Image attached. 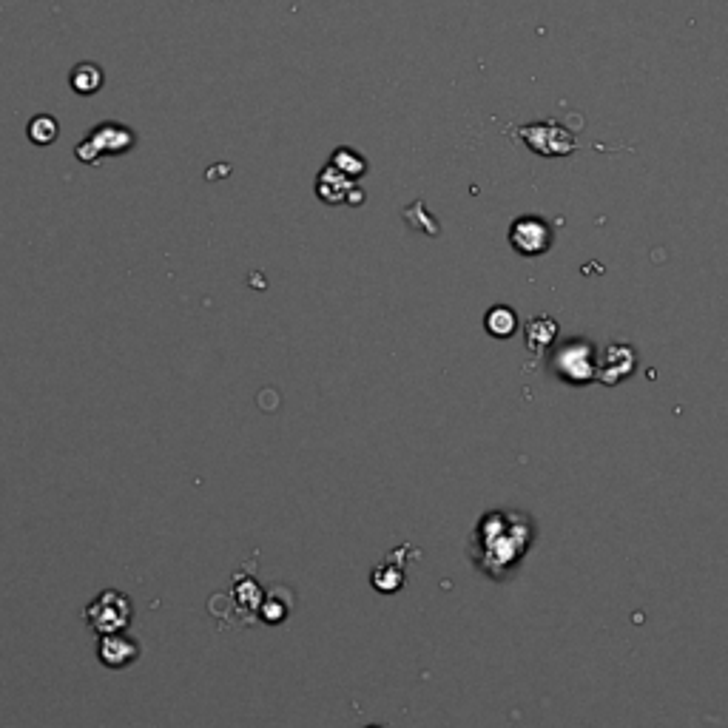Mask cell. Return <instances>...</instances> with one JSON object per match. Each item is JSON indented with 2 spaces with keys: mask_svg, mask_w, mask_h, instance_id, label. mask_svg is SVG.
<instances>
[{
  "mask_svg": "<svg viewBox=\"0 0 728 728\" xmlns=\"http://www.w3.org/2000/svg\"><path fill=\"white\" fill-rule=\"evenodd\" d=\"M137 146V134L123 123H100L86 134L83 143H77L74 157L83 165H97L103 157H120Z\"/></svg>",
  "mask_w": 728,
  "mask_h": 728,
  "instance_id": "cell-1",
  "label": "cell"
},
{
  "mask_svg": "<svg viewBox=\"0 0 728 728\" xmlns=\"http://www.w3.org/2000/svg\"><path fill=\"white\" fill-rule=\"evenodd\" d=\"M131 598L117 592V589H103L94 601L86 606V620H89L91 632L97 635H114V632H126L131 623Z\"/></svg>",
  "mask_w": 728,
  "mask_h": 728,
  "instance_id": "cell-2",
  "label": "cell"
},
{
  "mask_svg": "<svg viewBox=\"0 0 728 728\" xmlns=\"http://www.w3.org/2000/svg\"><path fill=\"white\" fill-rule=\"evenodd\" d=\"M521 140L527 143L535 154H544V157H569L575 154V137L561 128L558 123H535V126H521L518 128Z\"/></svg>",
  "mask_w": 728,
  "mask_h": 728,
  "instance_id": "cell-3",
  "label": "cell"
},
{
  "mask_svg": "<svg viewBox=\"0 0 728 728\" xmlns=\"http://www.w3.org/2000/svg\"><path fill=\"white\" fill-rule=\"evenodd\" d=\"M510 242L521 256H541L552 245V228L541 217H521L512 222Z\"/></svg>",
  "mask_w": 728,
  "mask_h": 728,
  "instance_id": "cell-4",
  "label": "cell"
},
{
  "mask_svg": "<svg viewBox=\"0 0 728 728\" xmlns=\"http://www.w3.org/2000/svg\"><path fill=\"white\" fill-rule=\"evenodd\" d=\"M97 657L109 669H126L134 660H140V643L134 637L114 632V635H100L97 640Z\"/></svg>",
  "mask_w": 728,
  "mask_h": 728,
  "instance_id": "cell-5",
  "label": "cell"
},
{
  "mask_svg": "<svg viewBox=\"0 0 728 728\" xmlns=\"http://www.w3.org/2000/svg\"><path fill=\"white\" fill-rule=\"evenodd\" d=\"M353 185L356 182L328 163V168H322V174L316 177V194H319V200L328 202V205H339V202H345L350 197Z\"/></svg>",
  "mask_w": 728,
  "mask_h": 728,
  "instance_id": "cell-6",
  "label": "cell"
},
{
  "mask_svg": "<svg viewBox=\"0 0 728 728\" xmlns=\"http://www.w3.org/2000/svg\"><path fill=\"white\" fill-rule=\"evenodd\" d=\"M69 83H72V89L77 91L80 97H91V94H97V91L103 89L106 74H103V69H100L97 63H80V66H74V72L69 74Z\"/></svg>",
  "mask_w": 728,
  "mask_h": 728,
  "instance_id": "cell-7",
  "label": "cell"
},
{
  "mask_svg": "<svg viewBox=\"0 0 728 728\" xmlns=\"http://www.w3.org/2000/svg\"><path fill=\"white\" fill-rule=\"evenodd\" d=\"M26 134L35 146H52L57 137H60V126L52 114H35L26 126Z\"/></svg>",
  "mask_w": 728,
  "mask_h": 728,
  "instance_id": "cell-8",
  "label": "cell"
},
{
  "mask_svg": "<svg viewBox=\"0 0 728 728\" xmlns=\"http://www.w3.org/2000/svg\"><path fill=\"white\" fill-rule=\"evenodd\" d=\"M330 165L336 168V171H342L345 177L356 182L362 177L364 171H367V163H364V157L359 151H353V148H336L333 151V157H330Z\"/></svg>",
  "mask_w": 728,
  "mask_h": 728,
  "instance_id": "cell-9",
  "label": "cell"
},
{
  "mask_svg": "<svg viewBox=\"0 0 728 728\" xmlns=\"http://www.w3.org/2000/svg\"><path fill=\"white\" fill-rule=\"evenodd\" d=\"M518 328V319H515V313L510 308H504V305H498V308H492L487 313V330H490L492 336H498V339H507L512 336Z\"/></svg>",
  "mask_w": 728,
  "mask_h": 728,
  "instance_id": "cell-10",
  "label": "cell"
},
{
  "mask_svg": "<svg viewBox=\"0 0 728 728\" xmlns=\"http://www.w3.org/2000/svg\"><path fill=\"white\" fill-rule=\"evenodd\" d=\"M370 728H379V726H370Z\"/></svg>",
  "mask_w": 728,
  "mask_h": 728,
  "instance_id": "cell-11",
  "label": "cell"
}]
</instances>
